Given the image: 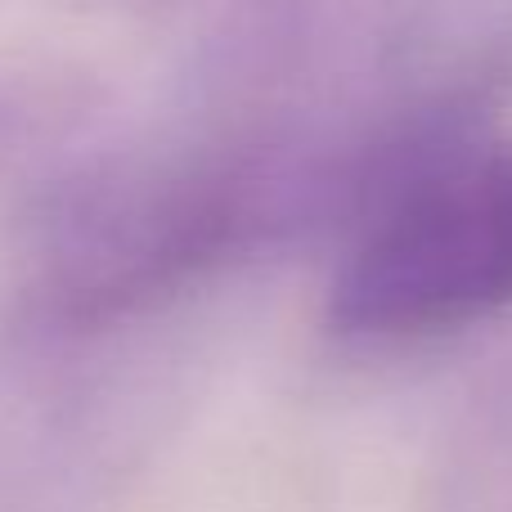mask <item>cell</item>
<instances>
[{
	"instance_id": "6da1fadb",
	"label": "cell",
	"mask_w": 512,
	"mask_h": 512,
	"mask_svg": "<svg viewBox=\"0 0 512 512\" xmlns=\"http://www.w3.org/2000/svg\"><path fill=\"white\" fill-rule=\"evenodd\" d=\"M512 301V144L454 149L391 189L328 288L355 342H423Z\"/></svg>"
}]
</instances>
